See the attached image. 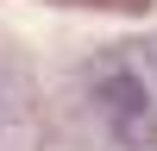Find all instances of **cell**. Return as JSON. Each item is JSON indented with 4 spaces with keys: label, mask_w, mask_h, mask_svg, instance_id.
I'll use <instances>...</instances> for the list:
<instances>
[{
    "label": "cell",
    "mask_w": 157,
    "mask_h": 151,
    "mask_svg": "<svg viewBox=\"0 0 157 151\" xmlns=\"http://www.w3.org/2000/svg\"><path fill=\"white\" fill-rule=\"evenodd\" d=\"M94 101H101V113H107L113 138H126V145H157V32L101 57Z\"/></svg>",
    "instance_id": "cell-1"
}]
</instances>
